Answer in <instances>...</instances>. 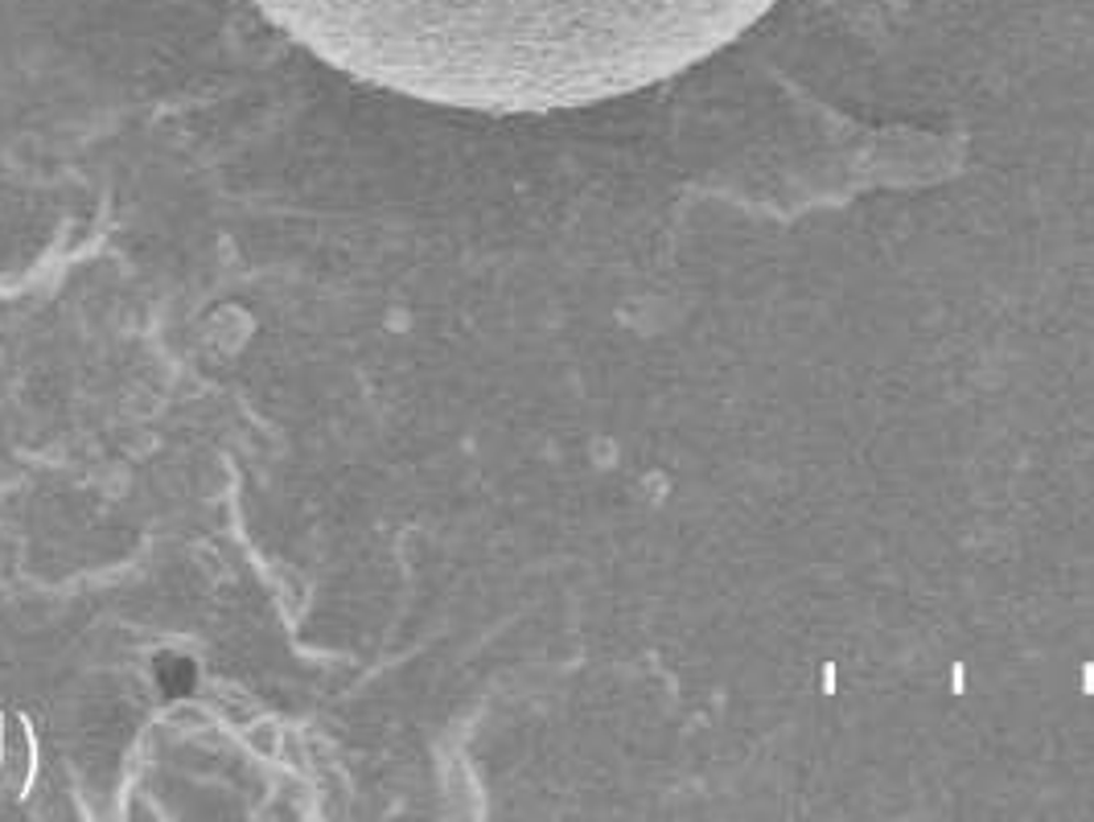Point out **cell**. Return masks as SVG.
I'll return each mask as SVG.
<instances>
[{
    "instance_id": "6da1fadb",
    "label": "cell",
    "mask_w": 1094,
    "mask_h": 822,
    "mask_svg": "<svg viewBox=\"0 0 1094 822\" xmlns=\"http://www.w3.org/2000/svg\"><path fill=\"white\" fill-rule=\"evenodd\" d=\"M313 58L440 108L556 111L646 87L774 0H251Z\"/></svg>"
}]
</instances>
